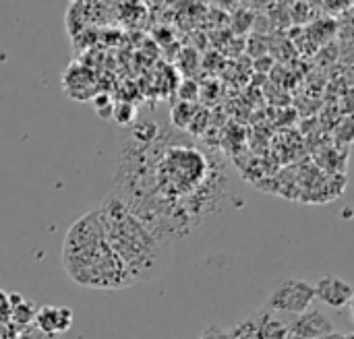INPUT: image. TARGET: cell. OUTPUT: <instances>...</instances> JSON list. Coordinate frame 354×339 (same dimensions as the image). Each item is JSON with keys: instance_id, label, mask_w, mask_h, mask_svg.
Returning a JSON list of instances; mask_svg holds the SVG:
<instances>
[{"instance_id": "obj_1", "label": "cell", "mask_w": 354, "mask_h": 339, "mask_svg": "<svg viewBox=\"0 0 354 339\" xmlns=\"http://www.w3.org/2000/svg\"><path fill=\"white\" fill-rule=\"evenodd\" d=\"M62 265L66 275L93 290H120L135 286L127 267L110 249L97 211L79 217L66 232L62 242Z\"/></svg>"}, {"instance_id": "obj_8", "label": "cell", "mask_w": 354, "mask_h": 339, "mask_svg": "<svg viewBox=\"0 0 354 339\" xmlns=\"http://www.w3.org/2000/svg\"><path fill=\"white\" fill-rule=\"evenodd\" d=\"M35 311H37V307H35L31 300H21V302L12 304V307L8 309V317L12 319V323H15L19 329H21V327L27 329L29 323H33Z\"/></svg>"}, {"instance_id": "obj_15", "label": "cell", "mask_w": 354, "mask_h": 339, "mask_svg": "<svg viewBox=\"0 0 354 339\" xmlns=\"http://www.w3.org/2000/svg\"><path fill=\"white\" fill-rule=\"evenodd\" d=\"M322 4H324V8H328V10H338V12H340V10H344V8H351L353 2L346 0V2H322Z\"/></svg>"}, {"instance_id": "obj_3", "label": "cell", "mask_w": 354, "mask_h": 339, "mask_svg": "<svg viewBox=\"0 0 354 339\" xmlns=\"http://www.w3.org/2000/svg\"><path fill=\"white\" fill-rule=\"evenodd\" d=\"M313 300H315V290L309 282H303L297 278H284L272 290L266 311L303 315L311 309Z\"/></svg>"}, {"instance_id": "obj_7", "label": "cell", "mask_w": 354, "mask_h": 339, "mask_svg": "<svg viewBox=\"0 0 354 339\" xmlns=\"http://www.w3.org/2000/svg\"><path fill=\"white\" fill-rule=\"evenodd\" d=\"M261 321L257 323V339H288V325L280 319H274L268 311L261 313Z\"/></svg>"}, {"instance_id": "obj_17", "label": "cell", "mask_w": 354, "mask_h": 339, "mask_svg": "<svg viewBox=\"0 0 354 339\" xmlns=\"http://www.w3.org/2000/svg\"><path fill=\"white\" fill-rule=\"evenodd\" d=\"M346 339H354V338H353V336H346Z\"/></svg>"}, {"instance_id": "obj_11", "label": "cell", "mask_w": 354, "mask_h": 339, "mask_svg": "<svg viewBox=\"0 0 354 339\" xmlns=\"http://www.w3.org/2000/svg\"><path fill=\"white\" fill-rule=\"evenodd\" d=\"M135 116H137V108H135L133 104H129V101H118V104H114V108H112V118H114L118 124H122V126L133 124Z\"/></svg>"}, {"instance_id": "obj_5", "label": "cell", "mask_w": 354, "mask_h": 339, "mask_svg": "<svg viewBox=\"0 0 354 339\" xmlns=\"http://www.w3.org/2000/svg\"><path fill=\"white\" fill-rule=\"evenodd\" d=\"M313 290H315V298L319 302H324L326 307L338 309V311L351 307V302H353V286L346 280H340V278H334V275L322 278L313 286Z\"/></svg>"}, {"instance_id": "obj_14", "label": "cell", "mask_w": 354, "mask_h": 339, "mask_svg": "<svg viewBox=\"0 0 354 339\" xmlns=\"http://www.w3.org/2000/svg\"><path fill=\"white\" fill-rule=\"evenodd\" d=\"M15 339H58V338H48V336H44V333L35 331L33 327H27L21 336H17Z\"/></svg>"}, {"instance_id": "obj_4", "label": "cell", "mask_w": 354, "mask_h": 339, "mask_svg": "<svg viewBox=\"0 0 354 339\" xmlns=\"http://www.w3.org/2000/svg\"><path fill=\"white\" fill-rule=\"evenodd\" d=\"M73 325V311L68 307H39L33 317V329L48 336L58 338L60 333H66Z\"/></svg>"}, {"instance_id": "obj_9", "label": "cell", "mask_w": 354, "mask_h": 339, "mask_svg": "<svg viewBox=\"0 0 354 339\" xmlns=\"http://www.w3.org/2000/svg\"><path fill=\"white\" fill-rule=\"evenodd\" d=\"M195 114H197V106L195 104H187V101H176L174 108L170 110L172 124L178 126V128H189V124L193 122Z\"/></svg>"}, {"instance_id": "obj_16", "label": "cell", "mask_w": 354, "mask_h": 339, "mask_svg": "<svg viewBox=\"0 0 354 339\" xmlns=\"http://www.w3.org/2000/svg\"><path fill=\"white\" fill-rule=\"evenodd\" d=\"M201 339H230V336H228V333H222V331H218V329L214 327V329H209Z\"/></svg>"}, {"instance_id": "obj_2", "label": "cell", "mask_w": 354, "mask_h": 339, "mask_svg": "<svg viewBox=\"0 0 354 339\" xmlns=\"http://www.w3.org/2000/svg\"><path fill=\"white\" fill-rule=\"evenodd\" d=\"M104 238L127 267L133 284L156 278L164 259V242L127 205L122 195H108L95 209Z\"/></svg>"}, {"instance_id": "obj_13", "label": "cell", "mask_w": 354, "mask_h": 339, "mask_svg": "<svg viewBox=\"0 0 354 339\" xmlns=\"http://www.w3.org/2000/svg\"><path fill=\"white\" fill-rule=\"evenodd\" d=\"M178 97H180V101L193 104V101L199 97V87H197V83L185 79V81L180 83V87H178Z\"/></svg>"}, {"instance_id": "obj_6", "label": "cell", "mask_w": 354, "mask_h": 339, "mask_svg": "<svg viewBox=\"0 0 354 339\" xmlns=\"http://www.w3.org/2000/svg\"><path fill=\"white\" fill-rule=\"evenodd\" d=\"M288 338L292 339H319L334 333V325L322 311H307L299 315V319L288 327Z\"/></svg>"}, {"instance_id": "obj_10", "label": "cell", "mask_w": 354, "mask_h": 339, "mask_svg": "<svg viewBox=\"0 0 354 339\" xmlns=\"http://www.w3.org/2000/svg\"><path fill=\"white\" fill-rule=\"evenodd\" d=\"M133 137H135V141L145 143V145L147 143H153L158 139V124L151 122V120H141L139 124H135Z\"/></svg>"}, {"instance_id": "obj_12", "label": "cell", "mask_w": 354, "mask_h": 339, "mask_svg": "<svg viewBox=\"0 0 354 339\" xmlns=\"http://www.w3.org/2000/svg\"><path fill=\"white\" fill-rule=\"evenodd\" d=\"M93 110H95V114L100 116V118H112V108H114V101H112V97L108 95V93H97V95H93Z\"/></svg>"}]
</instances>
